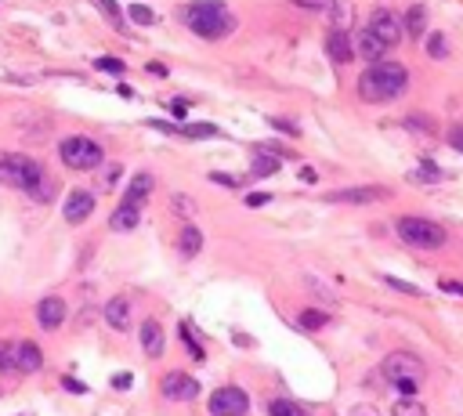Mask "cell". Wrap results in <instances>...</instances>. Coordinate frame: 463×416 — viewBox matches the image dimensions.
<instances>
[{
    "mask_svg": "<svg viewBox=\"0 0 463 416\" xmlns=\"http://www.w3.org/2000/svg\"><path fill=\"white\" fill-rule=\"evenodd\" d=\"M94 69H101V73H113V76H123V73H127V66H123L120 58H98V62H94Z\"/></svg>",
    "mask_w": 463,
    "mask_h": 416,
    "instance_id": "obj_33",
    "label": "cell"
},
{
    "mask_svg": "<svg viewBox=\"0 0 463 416\" xmlns=\"http://www.w3.org/2000/svg\"><path fill=\"white\" fill-rule=\"evenodd\" d=\"M166 109H171L174 120H185V116H188V101H185V98H171V101H166Z\"/></svg>",
    "mask_w": 463,
    "mask_h": 416,
    "instance_id": "obj_37",
    "label": "cell"
},
{
    "mask_svg": "<svg viewBox=\"0 0 463 416\" xmlns=\"http://www.w3.org/2000/svg\"><path fill=\"white\" fill-rule=\"evenodd\" d=\"M149 127H156V131H163V134H181L178 127H171V123H163V120H149Z\"/></svg>",
    "mask_w": 463,
    "mask_h": 416,
    "instance_id": "obj_47",
    "label": "cell"
},
{
    "mask_svg": "<svg viewBox=\"0 0 463 416\" xmlns=\"http://www.w3.org/2000/svg\"><path fill=\"white\" fill-rule=\"evenodd\" d=\"M384 51H387V44L376 33H369V29H362L359 33V40H355V55L359 58H366L369 66H376V62H384Z\"/></svg>",
    "mask_w": 463,
    "mask_h": 416,
    "instance_id": "obj_14",
    "label": "cell"
},
{
    "mask_svg": "<svg viewBox=\"0 0 463 416\" xmlns=\"http://www.w3.org/2000/svg\"><path fill=\"white\" fill-rule=\"evenodd\" d=\"M101 315H105V322H109L113 329H131V301L127 297H113L109 304L101 308Z\"/></svg>",
    "mask_w": 463,
    "mask_h": 416,
    "instance_id": "obj_16",
    "label": "cell"
},
{
    "mask_svg": "<svg viewBox=\"0 0 463 416\" xmlns=\"http://www.w3.org/2000/svg\"><path fill=\"white\" fill-rule=\"evenodd\" d=\"M15 369H18V344L0 340V373H15Z\"/></svg>",
    "mask_w": 463,
    "mask_h": 416,
    "instance_id": "obj_24",
    "label": "cell"
},
{
    "mask_svg": "<svg viewBox=\"0 0 463 416\" xmlns=\"http://www.w3.org/2000/svg\"><path fill=\"white\" fill-rule=\"evenodd\" d=\"M394 232L413 250H441L446 246V228L438 221H431V217H398Z\"/></svg>",
    "mask_w": 463,
    "mask_h": 416,
    "instance_id": "obj_4",
    "label": "cell"
},
{
    "mask_svg": "<svg viewBox=\"0 0 463 416\" xmlns=\"http://www.w3.org/2000/svg\"><path fill=\"white\" fill-rule=\"evenodd\" d=\"M44 366V351H40L33 340H18V369L22 373H36Z\"/></svg>",
    "mask_w": 463,
    "mask_h": 416,
    "instance_id": "obj_18",
    "label": "cell"
},
{
    "mask_svg": "<svg viewBox=\"0 0 463 416\" xmlns=\"http://www.w3.org/2000/svg\"><path fill=\"white\" fill-rule=\"evenodd\" d=\"M369 33H376L384 40L387 48H394L398 40H402V15H394V11H387V8H376L373 15H369Z\"/></svg>",
    "mask_w": 463,
    "mask_h": 416,
    "instance_id": "obj_8",
    "label": "cell"
},
{
    "mask_svg": "<svg viewBox=\"0 0 463 416\" xmlns=\"http://www.w3.org/2000/svg\"><path fill=\"white\" fill-rule=\"evenodd\" d=\"M348 416H380V409L369 406V402H359V406H351V413H348Z\"/></svg>",
    "mask_w": 463,
    "mask_h": 416,
    "instance_id": "obj_42",
    "label": "cell"
},
{
    "mask_svg": "<svg viewBox=\"0 0 463 416\" xmlns=\"http://www.w3.org/2000/svg\"><path fill=\"white\" fill-rule=\"evenodd\" d=\"M138 221H141L138 206L120 203L116 210H113V217H109V228H113V232H131V228H138Z\"/></svg>",
    "mask_w": 463,
    "mask_h": 416,
    "instance_id": "obj_17",
    "label": "cell"
},
{
    "mask_svg": "<svg viewBox=\"0 0 463 416\" xmlns=\"http://www.w3.org/2000/svg\"><path fill=\"white\" fill-rule=\"evenodd\" d=\"M402 123H406V131H416V134H434V120L420 116V113H409Z\"/></svg>",
    "mask_w": 463,
    "mask_h": 416,
    "instance_id": "obj_27",
    "label": "cell"
},
{
    "mask_svg": "<svg viewBox=\"0 0 463 416\" xmlns=\"http://www.w3.org/2000/svg\"><path fill=\"white\" fill-rule=\"evenodd\" d=\"M308 289H311V294H315V297H322L326 304H333V301H336V297L329 294V289H326L322 282H315V279H308Z\"/></svg>",
    "mask_w": 463,
    "mask_h": 416,
    "instance_id": "obj_40",
    "label": "cell"
},
{
    "mask_svg": "<svg viewBox=\"0 0 463 416\" xmlns=\"http://www.w3.org/2000/svg\"><path fill=\"white\" fill-rule=\"evenodd\" d=\"M181 340L188 344V351H192V355H196V359H203V347L196 344V337H192V333H188V326H181Z\"/></svg>",
    "mask_w": 463,
    "mask_h": 416,
    "instance_id": "obj_41",
    "label": "cell"
},
{
    "mask_svg": "<svg viewBox=\"0 0 463 416\" xmlns=\"http://www.w3.org/2000/svg\"><path fill=\"white\" fill-rule=\"evenodd\" d=\"M391 416H427V409L420 406L416 399H402V402L394 406V413H391Z\"/></svg>",
    "mask_w": 463,
    "mask_h": 416,
    "instance_id": "obj_31",
    "label": "cell"
},
{
    "mask_svg": "<svg viewBox=\"0 0 463 416\" xmlns=\"http://www.w3.org/2000/svg\"><path fill=\"white\" fill-rule=\"evenodd\" d=\"M178 250H181V257H196L199 250H203V232L196 224H185L181 228V236H178Z\"/></svg>",
    "mask_w": 463,
    "mask_h": 416,
    "instance_id": "obj_22",
    "label": "cell"
},
{
    "mask_svg": "<svg viewBox=\"0 0 463 416\" xmlns=\"http://www.w3.org/2000/svg\"><path fill=\"white\" fill-rule=\"evenodd\" d=\"M138 340H141V351L149 359H159L163 355V347H166V337H163V326L156 319H145L141 329H138Z\"/></svg>",
    "mask_w": 463,
    "mask_h": 416,
    "instance_id": "obj_11",
    "label": "cell"
},
{
    "mask_svg": "<svg viewBox=\"0 0 463 416\" xmlns=\"http://www.w3.org/2000/svg\"><path fill=\"white\" fill-rule=\"evenodd\" d=\"M441 289H446V294H456V297H463V282H453V279H441Z\"/></svg>",
    "mask_w": 463,
    "mask_h": 416,
    "instance_id": "obj_45",
    "label": "cell"
},
{
    "mask_svg": "<svg viewBox=\"0 0 463 416\" xmlns=\"http://www.w3.org/2000/svg\"><path fill=\"white\" fill-rule=\"evenodd\" d=\"M427 55L431 58H449V40H446V33H427Z\"/></svg>",
    "mask_w": 463,
    "mask_h": 416,
    "instance_id": "obj_26",
    "label": "cell"
},
{
    "mask_svg": "<svg viewBox=\"0 0 463 416\" xmlns=\"http://www.w3.org/2000/svg\"><path fill=\"white\" fill-rule=\"evenodd\" d=\"M36 322L44 329H58L62 322H66V301L62 297H44L36 304Z\"/></svg>",
    "mask_w": 463,
    "mask_h": 416,
    "instance_id": "obj_12",
    "label": "cell"
},
{
    "mask_svg": "<svg viewBox=\"0 0 463 416\" xmlns=\"http://www.w3.org/2000/svg\"><path fill=\"white\" fill-rule=\"evenodd\" d=\"M268 123H271V127H276V131L290 134V138H297V134H301V127H297V123H290V120H279V116H271Z\"/></svg>",
    "mask_w": 463,
    "mask_h": 416,
    "instance_id": "obj_35",
    "label": "cell"
},
{
    "mask_svg": "<svg viewBox=\"0 0 463 416\" xmlns=\"http://www.w3.org/2000/svg\"><path fill=\"white\" fill-rule=\"evenodd\" d=\"M449 145H453L456 152H463V127H453L449 131Z\"/></svg>",
    "mask_w": 463,
    "mask_h": 416,
    "instance_id": "obj_43",
    "label": "cell"
},
{
    "mask_svg": "<svg viewBox=\"0 0 463 416\" xmlns=\"http://www.w3.org/2000/svg\"><path fill=\"white\" fill-rule=\"evenodd\" d=\"M271 416H308L297 402H290V399H276L271 402Z\"/></svg>",
    "mask_w": 463,
    "mask_h": 416,
    "instance_id": "obj_29",
    "label": "cell"
},
{
    "mask_svg": "<svg viewBox=\"0 0 463 416\" xmlns=\"http://www.w3.org/2000/svg\"><path fill=\"white\" fill-rule=\"evenodd\" d=\"M210 181L225 185V189H243V178H236V174H210Z\"/></svg>",
    "mask_w": 463,
    "mask_h": 416,
    "instance_id": "obj_36",
    "label": "cell"
},
{
    "mask_svg": "<svg viewBox=\"0 0 463 416\" xmlns=\"http://www.w3.org/2000/svg\"><path fill=\"white\" fill-rule=\"evenodd\" d=\"M149 73H152V76H166V66H159V62H149Z\"/></svg>",
    "mask_w": 463,
    "mask_h": 416,
    "instance_id": "obj_50",
    "label": "cell"
},
{
    "mask_svg": "<svg viewBox=\"0 0 463 416\" xmlns=\"http://www.w3.org/2000/svg\"><path fill=\"white\" fill-rule=\"evenodd\" d=\"M387 189H380V185H362V189H341V192H329L326 199L329 203H376L384 199Z\"/></svg>",
    "mask_w": 463,
    "mask_h": 416,
    "instance_id": "obj_13",
    "label": "cell"
},
{
    "mask_svg": "<svg viewBox=\"0 0 463 416\" xmlns=\"http://www.w3.org/2000/svg\"><path fill=\"white\" fill-rule=\"evenodd\" d=\"M398 387V394H406V399H413L416 394V380H402V384H394Z\"/></svg>",
    "mask_w": 463,
    "mask_h": 416,
    "instance_id": "obj_46",
    "label": "cell"
},
{
    "mask_svg": "<svg viewBox=\"0 0 463 416\" xmlns=\"http://www.w3.org/2000/svg\"><path fill=\"white\" fill-rule=\"evenodd\" d=\"M297 322H301L304 329H311V333H319L329 319H326V311H319V308H304L301 315H297Z\"/></svg>",
    "mask_w": 463,
    "mask_h": 416,
    "instance_id": "obj_25",
    "label": "cell"
},
{
    "mask_svg": "<svg viewBox=\"0 0 463 416\" xmlns=\"http://www.w3.org/2000/svg\"><path fill=\"white\" fill-rule=\"evenodd\" d=\"M293 8H304V11H326L329 0H290Z\"/></svg>",
    "mask_w": 463,
    "mask_h": 416,
    "instance_id": "obj_39",
    "label": "cell"
},
{
    "mask_svg": "<svg viewBox=\"0 0 463 416\" xmlns=\"http://www.w3.org/2000/svg\"><path fill=\"white\" fill-rule=\"evenodd\" d=\"M279 166H283V159L279 156H271V152H257V159H254V178H271V174H279Z\"/></svg>",
    "mask_w": 463,
    "mask_h": 416,
    "instance_id": "obj_23",
    "label": "cell"
},
{
    "mask_svg": "<svg viewBox=\"0 0 463 416\" xmlns=\"http://www.w3.org/2000/svg\"><path fill=\"white\" fill-rule=\"evenodd\" d=\"M384 282L394 286V289H402V294H409V297H420V289H416L413 282H402V279H394V275H384Z\"/></svg>",
    "mask_w": 463,
    "mask_h": 416,
    "instance_id": "obj_38",
    "label": "cell"
},
{
    "mask_svg": "<svg viewBox=\"0 0 463 416\" xmlns=\"http://www.w3.org/2000/svg\"><path fill=\"white\" fill-rule=\"evenodd\" d=\"M409 178H413V181H427V185H434V181H441L446 174H441V171H438V166H434L431 159H424V166H420V171H413Z\"/></svg>",
    "mask_w": 463,
    "mask_h": 416,
    "instance_id": "obj_28",
    "label": "cell"
},
{
    "mask_svg": "<svg viewBox=\"0 0 463 416\" xmlns=\"http://www.w3.org/2000/svg\"><path fill=\"white\" fill-rule=\"evenodd\" d=\"M380 373H384V380H391V384L420 380V377H424V359L413 355V351H391V355L384 359V366H380Z\"/></svg>",
    "mask_w": 463,
    "mask_h": 416,
    "instance_id": "obj_6",
    "label": "cell"
},
{
    "mask_svg": "<svg viewBox=\"0 0 463 416\" xmlns=\"http://www.w3.org/2000/svg\"><path fill=\"white\" fill-rule=\"evenodd\" d=\"M134 380H131V373H120V377H113V387H120V391H127Z\"/></svg>",
    "mask_w": 463,
    "mask_h": 416,
    "instance_id": "obj_48",
    "label": "cell"
},
{
    "mask_svg": "<svg viewBox=\"0 0 463 416\" xmlns=\"http://www.w3.org/2000/svg\"><path fill=\"white\" fill-rule=\"evenodd\" d=\"M250 409V399L243 387H218L210 394V413L214 416H246Z\"/></svg>",
    "mask_w": 463,
    "mask_h": 416,
    "instance_id": "obj_7",
    "label": "cell"
},
{
    "mask_svg": "<svg viewBox=\"0 0 463 416\" xmlns=\"http://www.w3.org/2000/svg\"><path fill=\"white\" fill-rule=\"evenodd\" d=\"M0 185L26 192L33 203H51V178L44 174L33 156L22 152H0Z\"/></svg>",
    "mask_w": 463,
    "mask_h": 416,
    "instance_id": "obj_1",
    "label": "cell"
},
{
    "mask_svg": "<svg viewBox=\"0 0 463 416\" xmlns=\"http://www.w3.org/2000/svg\"><path fill=\"white\" fill-rule=\"evenodd\" d=\"M329 29H341L348 33L351 29V0H329Z\"/></svg>",
    "mask_w": 463,
    "mask_h": 416,
    "instance_id": "obj_21",
    "label": "cell"
},
{
    "mask_svg": "<svg viewBox=\"0 0 463 416\" xmlns=\"http://www.w3.org/2000/svg\"><path fill=\"white\" fill-rule=\"evenodd\" d=\"M58 156H62V163H66L69 171H98V166L105 163L101 145L91 141V138H80V134H73V138L62 141L58 145Z\"/></svg>",
    "mask_w": 463,
    "mask_h": 416,
    "instance_id": "obj_5",
    "label": "cell"
},
{
    "mask_svg": "<svg viewBox=\"0 0 463 416\" xmlns=\"http://www.w3.org/2000/svg\"><path fill=\"white\" fill-rule=\"evenodd\" d=\"M94 4H98L105 15H109V22H113L116 29H123V26H127V22H123V11L116 8V0H94Z\"/></svg>",
    "mask_w": 463,
    "mask_h": 416,
    "instance_id": "obj_32",
    "label": "cell"
},
{
    "mask_svg": "<svg viewBox=\"0 0 463 416\" xmlns=\"http://www.w3.org/2000/svg\"><path fill=\"white\" fill-rule=\"evenodd\" d=\"M62 384H66L69 391H76V394H83V391H87V387H83L80 380H73V377H66V380H62Z\"/></svg>",
    "mask_w": 463,
    "mask_h": 416,
    "instance_id": "obj_49",
    "label": "cell"
},
{
    "mask_svg": "<svg viewBox=\"0 0 463 416\" xmlns=\"http://www.w3.org/2000/svg\"><path fill=\"white\" fill-rule=\"evenodd\" d=\"M149 192H152V174H134L131 185H127V196H123V203L141 206L145 199H149Z\"/></svg>",
    "mask_w": 463,
    "mask_h": 416,
    "instance_id": "obj_19",
    "label": "cell"
},
{
    "mask_svg": "<svg viewBox=\"0 0 463 416\" xmlns=\"http://www.w3.org/2000/svg\"><path fill=\"white\" fill-rule=\"evenodd\" d=\"M406 87H409V73H406V66H398V62H376V66H369L359 76L362 101H391Z\"/></svg>",
    "mask_w": 463,
    "mask_h": 416,
    "instance_id": "obj_3",
    "label": "cell"
},
{
    "mask_svg": "<svg viewBox=\"0 0 463 416\" xmlns=\"http://www.w3.org/2000/svg\"><path fill=\"white\" fill-rule=\"evenodd\" d=\"M181 22L203 40H225L236 29V15L225 4H218V0H196V4H188L181 11Z\"/></svg>",
    "mask_w": 463,
    "mask_h": 416,
    "instance_id": "obj_2",
    "label": "cell"
},
{
    "mask_svg": "<svg viewBox=\"0 0 463 416\" xmlns=\"http://www.w3.org/2000/svg\"><path fill=\"white\" fill-rule=\"evenodd\" d=\"M159 391H163V399H171V402H192L199 394V384H196V377H188V373H166Z\"/></svg>",
    "mask_w": 463,
    "mask_h": 416,
    "instance_id": "obj_9",
    "label": "cell"
},
{
    "mask_svg": "<svg viewBox=\"0 0 463 416\" xmlns=\"http://www.w3.org/2000/svg\"><path fill=\"white\" fill-rule=\"evenodd\" d=\"M91 214H94V192L73 189V192L66 196V206H62V217H66L69 224H83Z\"/></svg>",
    "mask_w": 463,
    "mask_h": 416,
    "instance_id": "obj_10",
    "label": "cell"
},
{
    "mask_svg": "<svg viewBox=\"0 0 463 416\" xmlns=\"http://www.w3.org/2000/svg\"><path fill=\"white\" fill-rule=\"evenodd\" d=\"M181 134H185V138H218L221 131L214 127V123H188Z\"/></svg>",
    "mask_w": 463,
    "mask_h": 416,
    "instance_id": "obj_30",
    "label": "cell"
},
{
    "mask_svg": "<svg viewBox=\"0 0 463 416\" xmlns=\"http://www.w3.org/2000/svg\"><path fill=\"white\" fill-rule=\"evenodd\" d=\"M402 29L409 36H424L427 33V8L424 4H413L406 15H402Z\"/></svg>",
    "mask_w": 463,
    "mask_h": 416,
    "instance_id": "obj_20",
    "label": "cell"
},
{
    "mask_svg": "<svg viewBox=\"0 0 463 416\" xmlns=\"http://www.w3.org/2000/svg\"><path fill=\"white\" fill-rule=\"evenodd\" d=\"M131 22H138V26H152V22H156V15H152L149 8L134 4V8H131Z\"/></svg>",
    "mask_w": 463,
    "mask_h": 416,
    "instance_id": "obj_34",
    "label": "cell"
},
{
    "mask_svg": "<svg viewBox=\"0 0 463 416\" xmlns=\"http://www.w3.org/2000/svg\"><path fill=\"white\" fill-rule=\"evenodd\" d=\"M268 199H271L268 192H250V196H246V206H264Z\"/></svg>",
    "mask_w": 463,
    "mask_h": 416,
    "instance_id": "obj_44",
    "label": "cell"
},
{
    "mask_svg": "<svg viewBox=\"0 0 463 416\" xmlns=\"http://www.w3.org/2000/svg\"><path fill=\"white\" fill-rule=\"evenodd\" d=\"M326 55H329V62H336V66H348V62L355 58V44L348 40V33L329 29V36H326Z\"/></svg>",
    "mask_w": 463,
    "mask_h": 416,
    "instance_id": "obj_15",
    "label": "cell"
}]
</instances>
